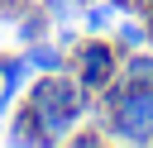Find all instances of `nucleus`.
Listing matches in <instances>:
<instances>
[{
  "label": "nucleus",
  "mask_w": 153,
  "mask_h": 148,
  "mask_svg": "<svg viewBox=\"0 0 153 148\" xmlns=\"http://www.w3.org/2000/svg\"><path fill=\"white\" fill-rule=\"evenodd\" d=\"M24 57H29L33 72H67V62H72V53H67L62 38H33V43H24Z\"/></svg>",
  "instance_id": "423d86ee"
},
{
  "label": "nucleus",
  "mask_w": 153,
  "mask_h": 148,
  "mask_svg": "<svg viewBox=\"0 0 153 148\" xmlns=\"http://www.w3.org/2000/svg\"><path fill=\"white\" fill-rule=\"evenodd\" d=\"M67 143H72V148H96V143H110V134H105V129H81V124H76V134H72Z\"/></svg>",
  "instance_id": "9b49d317"
},
{
  "label": "nucleus",
  "mask_w": 153,
  "mask_h": 148,
  "mask_svg": "<svg viewBox=\"0 0 153 148\" xmlns=\"http://www.w3.org/2000/svg\"><path fill=\"white\" fill-rule=\"evenodd\" d=\"M29 81H33V67H29L24 48H19V53H0V110H5L14 95H24Z\"/></svg>",
  "instance_id": "39448f33"
},
{
  "label": "nucleus",
  "mask_w": 153,
  "mask_h": 148,
  "mask_svg": "<svg viewBox=\"0 0 153 148\" xmlns=\"http://www.w3.org/2000/svg\"><path fill=\"white\" fill-rule=\"evenodd\" d=\"M124 86H153V48H129L120 53V76Z\"/></svg>",
  "instance_id": "6e6552de"
},
{
  "label": "nucleus",
  "mask_w": 153,
  "mask_h": 148,
  "mask_svg": "<svg viewBox=\"0 0 153 148\" xmlns=\"http://www.w3.org/2000/svg\"><path fill=\"white\" fill-rule=\"evenodd\" d=\"M96 119L110 143H153V86L110 81L96 95Z\"/></svg>",
  "instance_id": "f03ea898"
},
{
  "label": "nucleus",
  "mask_w": 153,
  "mask_h": 148,
  "mask_svg": "<svg viewBox=\"0 0 153 148\" xmlns=\"http://www.w3.org/2000/svg\"><path fill=\"white\" fill-rule=\"evenodd\" d=\"M110 38L129 53V48H148V19L143 14H120L115 19V29H110Z\"/></svg>",
  "instance_id": "1a4fd4ad"
},
{
  "label": "nucleus",
  "mask_w": 153,
  "mask_h": 148,
  "mask_svg": "<svg viewBox=\"0 0 153 148\" xmlns=\"http://www.w3.org/2000/svg\"><path fill=\"white\" fill-rule=\"evenodd\" d=\"M5 143H14V148H53V143H48V134H43V124H38V110H33L29 100L10 115Z\"/></svg>",
  "instance_id": "20e7f679"
},
{
  "label": "nucleus",
  "mask_w": 153,
  "mask_h": 148,
  "mask_svg": "<svg viewBox=\"0 0 153 148\" xmlns=\"http://www.w3.org/2000/svg\"><path fill=\"white\" fill-rule=\"evenodd\" d=\"M148 5H153V0H139V14H143V10H148Z\"/></svg>",
  "instance_id": "ddd939ff"
},
{
  "label": "nucleus",
  "mask_w": 153,
  "mask_h": 148,
  "mask_svg": "<svg viewBox=\"0 0 153 148\" xmlns=\"http://www.w3.org/2000/svg\"><path fill=\"white\" fill-rule=\"evenodd\" d=\"M67 53H72L67 72H72L91 95H100V91L120 76V53H124V48H120L110 33H86V38H76Z\"/></svg>",
  "instance_id": "7ed1b4c3"
},
{
  "label": "nucleus",
  "mask_w": 153,
  "mask_h": 148,
  "mask_svg": "<svg viewBox=\"0 0 153 148\" xmlns=\"http://www.w3.org/2000/svg\"><path fill=\"white\" fill-rule=\"evenodd\" d=\"M24 100L38 110L48 143H67L76 134V124H86V115L96 110V95L72 72H33V81L24 86Z\"/></svg>",
  "instance_id": "f257e3e1"
},
{
  "label": "nucleus",
  "mask_w": 153,
  "mask_h": 148,
  "mask_svg": "<svg viewBox=\"0 0 153 148\" xmlns=\"http://www.w3.org/2000/svg\"><path fill=\"white\" fill-rule=\"evenodd\" d=\"M24 5H29V0H5V10H10V19H14V14L24 10Z\"/></svg>",
  "instance_id": "f8f14e48"
},
{
  "label": "nucleus",
  "mask_w": 153,
  "mask_h": 148,
  "mask_svg": "<svg viewBox=\"0 0 153 148\" xmlns=\"http://www.w3.org/2000/svg\"><path fill=\"white\" fill-rule=\"evenodd\" d=\"M81 19H86L91 33H110L115 19H120V5H115V0H86V5H81Z\"/></svg>",
  "instance_id": "9d476101"
},
{
  "label": "nucleus",
  "mask_w": 153,
  "mask_h": 148,
  "mask_svg": "<svg viewBox=\"0 0 153 148\" xmlns=\"http://www.w3.org/2000/svg\"><path fill=\"white\" fill-rule=\"evenodd\" d=\"M10 24H14V38H19V43H33V38H48V33H53V14H48L43 0H29Z\"/></svg>",
  "instance_id": "0eeeda50"
}]
</instances>
